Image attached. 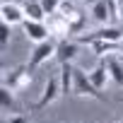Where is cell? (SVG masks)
Masks as SVG:
<instances>
[{"instance_id":"obj_1","label":"cell","mask_w":123,"mask_h":123,"mask_svg":"<svg viewBox=\"0 0 123 123\" xmlns=\"http://www.w3.org/2000/svg\"><path fill=\"white\" fill-rule=\"evenodd\" d=\"M55 48H58V41H53V39H46V41L36 43V48L29 55V63H27L29 70H36L39 65H43V63H48L51 58H55Z\"/></svg>"},{"instance_id":"obj_2","label":"cell","mask_w":123,"mask_h":123,"mask_svg":"<svg viewBox=\"0 0 123 123\" xmlns=\"http://www.w3.org/2000/svg\"><path fill=\"white\" fill-rule=\"evenodd\" d=\"M73 94H77V97H94V99L104 101V94H101V89L94 87V82L89 80V73L77 70V68H75V87H73Z\"/></svg>"},{"instance_id":"obj_3","label":"cell","mask_w":123,"mask_h":123,"mask_svg":"<svg viewBox=\"0 0 123 123\" xmlns=\"http://www.w3.org/2000/svg\"><path fill=\"white\" fill-rule=\"evenodd\" d=\"M121 41L123 39V29L121 27H101L97 31H89V34H77V41L80 43H94V41Z\"/></svg>"},{"instance_id":"obj_4","label":"cell","mask_w":123,"mask_h":123,"mask_svg":"<svg viewBox=\"0 0 123 123\" xmlns=\"http://www.w3.org/2000/svg\"><path fill=\"white\" fill-rule=\"evenodd\" d=\"M29 82H31V70H29V65H19V68L10 70V75L3 77V85L10 87L12 92H19V89L29 87Z\"/></svg>"},{"instance_id":"obj_5","label":"cell","mask_w":123,"mask_h":123,"mask_svg":"<svg viewBox=\"0 0 123 123\" xmlns=\"http://www.w3.org/2000/svg\"><path fill=\"white\" fill-rule=\"evenodd\" d=\"M58 97H63V89H60V77H48V82H46V87H43V92H41V97H39V101L34 104V111H41V109H46L48 104H53Z\"/></svg>"},{"instance_id":"obj_6","label":"cell","mask_w":123,"mask_h":123,"mask_svg":"<svg viewBox=\"0 0 123 123\" xmlns=\"http://www.w3.org/2000/svg\"><path fill=\"white\" fill-rule=\"evenodd\" d=\"M22 29H24L27 39H29V41H34V43H41V41L51 39V29H48V24H46V22L24 19V22H22Z\"/></svg>"},{"instance_id":"obj_7","label":"cell","mask_w":123,"mask_h":123,"mask_svg":"<svg viewBox=\"0 0 123 123\" xmlns=\"http://www.w3.org/2000/svg\"><path fill=\"white\" fill-rule=\"evenodd\" d=\"M0 15H3V22H7V24H22V22L27 19L24 7H19L17 3H3Z\"/></svg>"},{"instance_id":"obj_8","label":"cell","mask_w":123,"mask_h":123,"mask_svg":"<svg viewBox=\"0 0 123 123\" xmlns=\"http://www.w3.org/2000/svg\"><path fill=\"white\" fill-rule=\"evenodd\" d=\"M60 89H63V97L73 94V87H75V68L73 63H60Z\"/></svg>"},{"instance_id":"obj_9","label":"cell","mask_w":123,"mask_h":123,"mask_svg":"<svg viewBox=\"0 0 123 123\" xmlns=\"http://www.w3.org/2000/svg\"><path fill=\"white\" fill-rule=\"evenodd\" d=\"M77 55V43L63 39V41H58V48H55V58H58V63H73Z\"/></svg>"},{"instance_id":"obj_10","label":"cell","mask_w":123,"mask_h":123,"mask_svg":"<svg viewBox=\"0 0 123 123\" xmlns=\"http://www.w3.org/2000/svg\"><path fill=\"white\" fill-rule=\"evenodd\" d=\"M89 80L94 82V87L97 89H104L106 87V82L111 80V75H109V68H106V60H101V63L89 73Z\"/></svg>"},{"instance_id":"obj_11","label":"cell","mask_w":123,"mask_h":123,"mask_svg":"<svg viewBox=\"0 0 123 123\" xmlns=\"http://www.w3.org/2000/svg\"><path fill=\"white\" fill-rule=\"evenodd\" d=\"M48 29L51 34H70V22L60 12H55V15H48Z\"/></svg>"},{"instance_id":"obj_12","label":"cell","mask_w":123,"mask_h":123,"mask_svg":"<svg viewBox=\"0 0 123 123\" xmlns=\"http://www.w3.org/2000/svg\"><path fill=\"white\" fill-rule=\"evenodd\" d=\"M22 7H24V15H27V19H36V22H43V19H46V12H43L41 0H27V3H24Z\"/></svg>"},{"instance_id":"obj_13","label":"cell","mask_w":123,"mask_h":123,"mask_svg":"<svg viewBox=\"0 0 123 123\" xmlns=\"http://www.w3.org/2000/svg\"><path fill=\"white\" fill-rule=\"evenodd\" d=\"M104 60H106V68H109L111 80H113L118 87H123V63H121L118 58H113V55H106Z\"/></svg>"},{"instance_id":"obj_14","label":"cell","mask_w":123,"mask_h":123,"mask_svg":"<svg viewBox=\"0 0 123 123\" xmlns=\"http://www.w3.org/2000/svg\"><path fill=\"white\" fill-rule=\"evenodd\" d=\"M92 51L99 55V58H106V55H111V53H116V51H121V41H94L92 43Z\"/></svg>"},{"instance_id":"obj_15","label":"cell","mask_w":123,"mask_h":123,"mask_svg":"<svg viewBox=\"0 0 123 123\" xmlns=\"http://www.w3.org/2000/svg\"><path fill=\"white\" fill-rule=\"evenodd\" d=\"M0 106H3V111H12V113H19V106L15 101V92L10 87H0Z\"/></svg>"},{"instance_id":"obj_16","label":"cell","mask_w":123,"mask_h":123,"mask_svg":"<svg viewBox=\"0 0 123 123\" xmlns=\"http://www.w3.org/2000/svg\"><path fill=\"white\" fill-rule=\"evenodd\" d=\"M89 10H92V17H94L99 24H106V22L111 19V10H109V3H106V0H99V3L89 5Z\"/></svg>"},{"instance_id":"obj_17","label":"cell","mask_w":123,"mask_h":123,"mask_svg":"<svg viewBox=\"0 0 123 123\" xmlns=\"http://www.w3.org/2000/svg\"><path fill=\"white\" fill-rule=\"evenodd\" d=\"M85 19H87V15L80 10V12L70 19V34H82V29H85Z\"/></svg>"},{"instance_id":"obj_18","label":"cell","mask_w":123,"mask_h":123,"mask_svg":"<svg viewBox=\"0 0 123 123\" xmlns=\"http://www.w3.org/2000/svg\"><path fill=\"white\" fill-rule=\"evenodd\" d=\"M10 29H12V24L0 22V46L3 48H7V43H10Z\"/></svg>"},{"instance_id":"obj_19","label":"cell","mask_w":123,"mask_h":123,"mask_svg":"<svg viewBox=\"0 0 123 123\" xmlns=\"http://www.w3.org/2000/svg\"><path fill=\"white\" fill-rule=\"evenodd\" d=\"M41 5H43V12L46 15H55L58 7H60V0H41Z\"/></svg>"},{"instance_id":"obj_20","label":"cell","mask_w":123,"mask_h":123,"mask_svg":"<svg viewBox=\"0 0 123 123\" xmlns=\"http://www.w3.org/2000/svg\"><path fill=\"white\" fill-rule=\"evenodd\" d=\"M3 123H29V118L24 116V113H12L10 118H5Z\"/></svg>"},{"instance_id":"obj_21","label":"cell","mask_w":123,"mask_h":123,"mask_svg":"<svg viewBox=\"0 0 123 123\" xmlns=\"http://www.w3.org/2000/svg\"><path fill=\"white\" fill-rule=\"evenodd\" d=\"M94 3H99V0H87V5H94Z\"/></svg>"},{"instance_id":"obj_22","label":"cell","mask_w":123,"mask_h":123,"mask_svg":"<svg viewBox=\"0 0 123 123\" xmlns=\"http://www.w3.org/2000/svg\"><path fill=\"white\" fill-rule=\"evenodd\" d=\"M121 22H123V5H121Z\"/></svg>"},{"instance_id":"obj_23","label":"cell","mask_w":123,"mask_h":123,"mask_svg":"<svg viewBox=\"0 0 123 123\" xmlns=\"http://www.w3.org/2000/svg\"><path fill=\"white\" fill-rule=\"evenodd\" d=\"M121 53H123V39H121Z\"/></svg>"},{"instance_id":"obj_24","label":"cell","mask_w":123,"mask_h":123,"mask_svg":"<svg viewBox=\"0 0 123 123\" xmlns=\"http://www.w3.org/2000/svg\"><path fill=\"white\" fill-rule=\"evenodd\" d=\"M118 5H123V0H118Z\"/></svg>"},{"instance_id":"obj_25","label":"cell","mask_w":123,"mask_h":123,"mask_svg":"<svg viewBox=\"0 0 123 123\" xmlns=\"http://www.w3.org/2000/svg\"><path fill=\"white\" fill-rule=\"evenodd\" d=\"M121 123H123V121H121Z\"/></svg>"}]
</instances>
